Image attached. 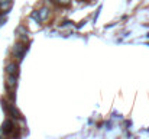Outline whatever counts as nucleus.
Instances as JSON below:
<instances>
[{"label":"nucleus","mask_w":149,"mask_h":139,"mask_svg":"<svg viewBox=\"0 0 149 139\" xmlns=\"http://www.w3.org/2000/svg\"><path fill=\"white\" fill-rule=\"evenodd\" d=\"M6 73L9 75H19V65L16 62H9L6 65Z\"/></svg>","instance_id":"4"},{"label":"nucleus","mask_w":149,"mask_h":139,"mask_svg":"<svg viewBox=\"0 0 149 139\" xmlns=\"http://www.w3.org/2000/svg\"><path fill=\"white\" fill-rule=\"evenodd\" d=\"M6 1H10V0H0V3H6Z\"/></svg>","instance_id":"10"},{"label":"nucleus","mask_w":149,"mask_h":139,"mask_svg":"<svg viewBox=\"0 0 149 139\" xmlns=\"http://www.w3.org/2000/svg\"><path fill=\"white\" fill-rule=\"evenodd\" d=\"M38 15H39V19H41V22H47V20H48V19L51 17L49 7L44 6L42 9H39V10H38Z\"/></svg>","instance_id":"5"},{"label":"nucleus","mask_w":149,"mask_h":139,"mask_svg":"<svg viewBox=\"0 0 149 139\" xmlns=\"http://www.w3.org/2000/svg\"><path fill=\"white\" fill-rule=\"evenodd\" d=\"M52 1H54V3H55V4H58V0H52Z\"/></svg>","instance_id":"11"},{"label":"nucleus","mask_w":149,"mask_h":139,"mask_svg":"<svg viewBox=\"0 0 149 139\" xmlns=\"http://www.w3.org/2000/svg\"><path fill=\"white\" fill-rule=\"evenodd\" d=\"M26 52H28V46L23 45V44H16V45L13 46V55L19 61L23 59V57L26 55Z\"/></svg>","instance_id":"1"},{"label":"nucleus","mask_w":149,"mask_h":139,"mask_svg":"<svg viewBox=\"0 0 149 139\" xmlns=\"http://www.w3.org/2000/svg\"><path fill=\"white\" fill-rule=\"evenodd\" d=\"M31 19H33V20H36L38 23H42V22H41V19H39V15H38V10H33V12H32V15H31Z\"/></svg>","instance_id":"8"},{"label":"nucleus","mask_w":149,"mask_h":139,"mask_svg":"<svg viewBox=\"0 0 149 139\" xmlns=\"http://www.w3.org/2000/svg\"><path fill=\"white\" fill-rule=\"evenodd\" d=\"M16 86H17V75H9V74H7V78H6V87H7L9 90H13Z\"/></svg>","instance_id":"6"},{"label":"nucleus","mask_w":149,"mask_h":139,"mask_svg":"<svg viewBox=\"0 0 149 139\" xmlns=\"http://www.w3.org/2000/svg\"><path fill=\"white\" fill-rule=\"evenodd\" d=\"M15 123H13V120H10V119H6L4 122H3V125H1V131H3V133L4 135H12L13 133V131H15Z\"/></svg>","instance_id":"3"},{"label":"nucleus","mask_w":149,"mask_h":139,"mask_svg":"<svg viewBox=\"0 0 149 139\" xmlns=\"http://www.w3.org/2000/svg\"><path fill=\"white\" fill-rule=\"evenodd\" d=\"M12 7V0L6 1V3H0V12L1 13H7V10Z\"/></svg>","instance_id":"7"},{"label":"nucleus","mask_w":149,"mask_h":139,"mask_svg":"<svg viewBox=\"0 0 149 139\" xmlns=\"http://www.w3.org/2000/svg\"><path fill=\"white\" fill-rule=\"evenodd\" d=\"M3 107H4V110L9 113V116H12L13 119H20L22 117V115H20V112L13 106V104H9V103H6V101H3Z\"/></svg>","instance_id":"2"},{"label":"nucleus","mask_w":149,"mask_h":139,"mask_svg":"<svg viewBox=\"0 0 149 139\" xmlns=\"http://www.w3.org/2000/svg\"><path fill=\"white\" fill-rule=\"evenodd\" d=\"M71 3V0H58V4H61V6H68Z\"/></svg>","instance_id":"9"}]
</instances>
